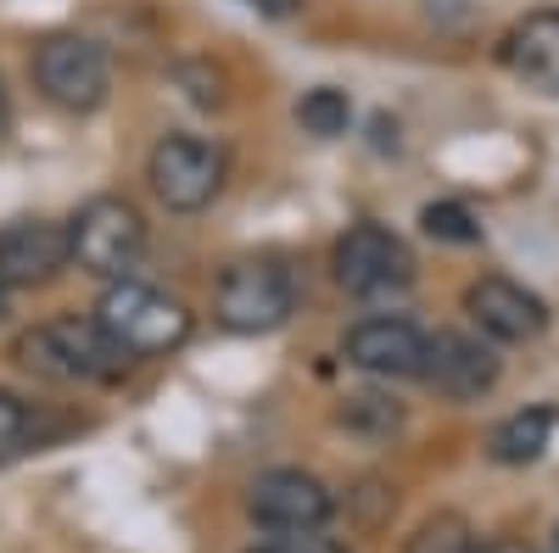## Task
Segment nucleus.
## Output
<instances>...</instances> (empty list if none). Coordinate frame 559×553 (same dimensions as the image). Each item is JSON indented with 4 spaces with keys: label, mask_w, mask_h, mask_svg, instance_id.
<instances>
[{
    "label": "nucleus",
    "mask_w": 559,
    "mask_h": 553,
    "mask_svg": "<svg viewBox=\"0 0 559 553\" xmlns=\"http://www.w3.org/2000/svg\"><path fill=\"white\" fill-rule=\"evenodd\" d=\"M464 313H471V325L487 341H503V347L537 341L548 330V302L526 291L521 280H509V274H481V280L464 286Z\"/></svg>",
    "instance_id": "nucleus-9"
},
{
    "label": "nucleus",
    "mask_w": 559,
    "mask_h": 553,
    "mask_svg": "<svg viewBox=\"0 0 559 553\" xmlns=\"http://www.w3.org/2000/svg\"><path fill=\"white\" fill-rule=\"evenodd\" d=\"M73 263L96 280H134L140 257H146V218L129 196H90L68 224Z\"/></svg>",
    "instance_id": "nucleus-4"
},
{
    "label": "nucleus",
    "mask_w": 559,
    "mask_h": 553,
    "mask_svg": "<svg viewBox=\"0 0 559 553\" xmlns=\"http://www.w3.org/2000/svg\"><path fill=\"white\" fill-rule=\"evenodd\" d=\"M336 425L353 431V436H364V442H392L403 431V402L397 397H381V392H353L336 408Z\"/></svg>",
    "instance_id": "nucleus-15"
},
{
    "label": "nucleus",
    "mask_w": 559,
    "mask_h": 553,
    "mask_svg": "<svg viewBox=\"0 0 559 553\" xmlns=\"http://www.w3.org/2000/svg\"><path fill=\"white\" fill-rule=\"evenodd\" d=\"M7 123H12V96H7V79H0V134H7Z\"/></svg>",
    "instance_id": "nucleus-21"
},
{
    "label": "nucleus",
    "mask_w": 559,
    "mask_h": 553,
    "mask_svg": "<svg viewBox=\"0 0 559 553\" xmlns=\"http://www.w3.org/2000/svg\"><path fill=\"white\" fill-rule=\"evenodd\" d=\"M12 363L51 386H96V381H118L129 369V358L107 341L96 318H45V325H28L12 341Z\"/></svg>",
    "instance_id": "nucleus-1"
},
{
    "label": "nucleus",
    "mask_w": 559,
    "mask_h": 553,
    "mask_svg": "<svg viewBox=\"0 0 559 553\" xmlns=\"http://www.w3.org/2000/svg\"><path fill=\"white\" fill-rule=\"evenodd\" d=\"M34 84L51 107L84 118L107 101L112 68H107V51L90 34H51V39H39V51H34Z\"/></svg>",
    "instance_id": "nucleus-5"
},
{
    "label": "nucleus",
    "mask_w": 559,
    "mask_h": 553,
    "mask_svg": "<svg viewBox=\"0 0 559 553\" xmlns=\"http://www.w3.org/2000/svg\"><path fill=\"white\" fill-rule=\"evenodd\" d=\"M252 553H302V548H292V542H269V548H252Z\"/></svg>",
    "instance_id": "nucleus-23"
},
{
    "label": "nucleus",
    "mask_w": 559,
    "mask_h": 553,
    "mask_svg": "<svg viewBox=\"0 0 559 553\" xmlns=\"http://www.w3.org/2000/svg\"><path fill=\"white\" fill-rule=\"evenodd\" d=\"M419 229H426L431 241H442V247H476L481 241V224H476V213L464 202H426L419 207Z\"/></svg>",
    "instance_id": "nucleus-18"
},
{
    "label": "nucleus",
    "mask_w": 559,
    "mask_h": 553,
    "mask_svg": "<svg viewBox=\"0 0 559 553\" xmlns=\"http://www.w3.org/2000/svg\"><path fill=\"white\" fill-rule=\"evenodd\" d=\"M331 274L347 297L381 302V297H397L414 286V252L403 236H392L381 224H353L331 247Z\"/></svg>",
    "instance_id": "nucleus-6"
},
{
    "label": "nucleus",
    "mask_w": 559,
    "mask_h": 553,
    "mask_svg": "<svg viewBox=\"0 0 559 553\" xmlns=\"http://www.w3.org/2000/svg\"><path fill=\"white\" fill-rule=\"evenodd\" d=\"M297 313V274L280 257H236L213 286V318L236 336H269Z\"/></svg>",
    "instance_id": "nucleus-3"
},
{
    "label": "nucleus",
    "mask_w": 559,
    "mask_h": 553,
    "mask_svg": "<svg viewBox=\"0 0 559 553\" xmlns=\"http://www.w3.org/2000/svg\"><path fill=\"white\" fill-rule=\"evenodd\" d=\"M247 515L263 531H280V537H313V531L331 526L336 497H331V486H324L319 476L280 465V470H263L247 486Z\"/></svg>",
    "instance_id": "nucleus-8"
},
{
    "label": "nucleus",
    "mask_w": 559,
    "mask_h": 553,
    "mask_svg": "<svg viewBox=\"0 0 559 553\" xmlns=\"http://www.w3.org/2000/svg\"><path fill=\"white\" fill-rule=\"evenodd\" d=\"M146 184L168 213H202L224 191V152L202 134H163L146 157Z\"/></svg>",
    "instance_id": "nucleus-7"
},
{
    "label": "nucleus",
    "mask_w": 559,
    "mask_h": 553,
    "mask_svg": "<svg viewBox=\"0 0 559 553\" xmlns=\"http://www.w3.org/2000/svg\"><path fill=\"white\" fill-rule=\"evenodd\" d=\"M408 553H481V542L464 515H437L408 537Z\"/></svg>",
    "instance_id": "nucleus-19"
},
{
    "label": "nucleus",
    "mask_w": 559,
    "mask_h": 553,
    "mask_svg": "<svg viewBox=\"0 0 559 553\" xmlns=\"http://www.w3.org/2000/svg\"><path fill=\"white\" fill-rule=\"evenodd\" d=\"M247 7H252L258 17H292V12H297V0H247Z\"/></svg>",
    "instance_id": "nucleus-20"
},
{
    "label": "nucleus",
    "mask_w": 559,
    "mask_h": 553,
    "mask_svg": "<svg viewBox=\"0 0 559 553\" xmlns=\"http://www.w3.org/2000/svg\"><path fill=\"white\" fill-rule=\"evenodd\" d=\"M498 57L526 89H537V96H559V12L554 7L526 12L515 28L503 34Z\"/></svg>",
    "instance_id": "nucleus-13"
},
{
    "label": "nucleus",
    "mask_w": 559,
    "mask_h": 553,
    "mask_svg": "<svg viewBox=\"0 0 559 553\" xmlns=\"http://www.w3.org/2000/svg\"><path fill=\"white\" fill-rule=\"evenodd\" d=\"M347 363L364 369V375H376V381H419V363H426V330L408 325V318H364V325L347 330L342 341Z\"/></svg>",
    "instance_id": "nucleus-12"
},
{
    "label": "nucleus",
    "mask_w": 559,
    "mask_h": 553,
    "mask_svg": "<svg viewBox=\"0 0 559 553\" xmlns=\"http://www.w3.org/2000/svg\"><path fill=\"white\" fill-rule=\"evenodd\" d=\"M297 123H302L308 134H319V141H336V134H347V123H353L347 89H331V84L308 89V96L297 101Z\"/></svg>",
    "instance_id": "nucleus-16"
},
{
    "label": "nucleus",
    "mask_w": 559,
    "mask_h": 553,
    "mask_svg": "<svg viewBox=\"0 0 559 553\" xmlns=\"http://www.w3.org/2000/svg\"><path fill=\"white\" fill-rule=\"evenodd\" d=\"M7 313H12V291L0 286V325H7Z\"/></svg>",
    "instance_id": "nucleus-24"
},
{
    "label": "nucleus",
    "mask_w": 559,
    "mask_h": 553,
    "mask_svg": "<svg viewBox=\"0 0 559 553\" xmlns=\"http://www.w3.org/2000/svg\"><path fill=\"white\" fill-rule=\"evenodd\" d=\"M302 553H347V548H336V542H302Z\"/></svg>",
    "instance_id": "nucleus-22"
},
{
    "label": "nucleus",
    "mask_w": 559,
    "mask_h": 553,
    "mask_svg": "<svg viewBox=\"0 0 559 553\" xmlns=\"http://www.w3.org/2000/svg\"><path fill=\"white\" fill-rule=\"evenodd\" d=\"M548 553H559V526H554V542H548Z\"/></svg>",
    "instance_id": "nucleus-26"
},
{
    "label": "nucleus",
    "mask_w": 559,
    "mask_h": 553,
    "mask_svg": "<svg viewBox=\"0 0 559 553\" xmlns=\"http://www.w3.org/2000/svg\"><path fill=\"white\" fill-rule=\"evenodd\" d=\"M28 447H39V413H34V402L0 386V465H12Z\"/></svg>",
    "instance_id": "nucleus-17"
},
{
    "label": "nucleus",
    "mask_w": 559,
    "mask_h": 553,
    "mask_svg": "<svg viewBox=\"0 0 559 553\" xmlns=\"http://www.w3.org/2000/svg\"><path fill=\"white\" fill-rule=\"evenodd\" d=\"M554 425H559V413H554L548 402H532V408H521V413H509V420H498L492 436H487L492 465H532V458H543Z\"/></svg>",
    "instance_id": "nucleus-14"
},
{
    "label": "nucleus",
    "mask_w": 559,
    "mask_h": 553,
    "mask_svg": "<svg viewBox=\"0 0 559 553\" xmlns=\"http://www.w3.org/2000/svg\"><path fill=\"white\" fill-rule=\"evenodd\" d=\"M68 263H73L68 224H51V218H17V224L0 229V286H7V291L51 286Z\"/></svg>",
    "instance_id": "nucleus-11"
},
{
    "label": "nucleus",
    "mask_w": 559,
    "mask_h": 553,
    "mask_svg": "<svg viewBox=\"0 0 559 553\" xmlns=\"http://www.w3.org/2000/svg\"><path fill=\"white\" fill-rule=\"evenodd\" d=\"M96 325L107 330V341L140 363V358H168L191 341V308L179 297L157 291V286H140V280H112L96 302Z\"/></svg>",
    "instance_id": "nucleus-2"
},
{
    "label": "nucleus",
    "mask_w": 559,
    "mask_h": 553,
    "mask_svg": "<svg viewBox=\"0 0 559 553\" xmlns=\"http://www.w3.org/2000/svg\"><path fill=\"white\" fill-rule=\"evenodd\" d=\"M419 381L448 402H476L498 386V352L481 336L464 330H437L426 336V363H419Z\"/></svg>",
    "instance_id": "nucleus-10"
},
{
    "label": "nucleus",
    "mask_w": 559,
    "mask_h": 553,
    "mask_svg": "<svg viewBox=\"0 0 559 553\" xmlns=\"http://www.w3.org/2000/svg\"><path fill=\"white\" fill-rule=\"evenodd\" d=\"M481 553H526V548H509V542H503V548H481Z\"/></svg>",
    "instance_id": "nucleus-25"
}]
</instances>
